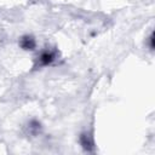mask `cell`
I'll return each instance as SVG.
<instances>
[{"instance_id":"6da1fadb","label":"cell","mask_w":155,"mask_h":155,"mask_svg":"<svg viewBox=\"0 0 155 155\" xmlns=\"http://www.w3.org/2000/svg\"><path fill=\"white\" fill-rule=\"evenodd\" d=\"M38 58H39L38 61H39V64H40V65H48V64H51V63L54 61L56 54H54V52L47 50V51L41 52Z\"/></svg>"},{"instance_id":"7a4b0ae2","label":"cell","mask_w":155,"mask_h":155,"mask_svg":"<svg viewBox=\"0 0 155 155\" xmlns=\"http://www.w3.org/2000/svg\"><path fill=\"white\" fill-rule=\"evenodd\" d=\"M35 45H36V44H35L34 38L30 36V35H24V36H22L21 40H19V46H21L23 50H34Z\"/></svg>"},{"instance_id":"3957f363","label":"cell","mask_w":155,"mask_h":155,"mask_svg":"<svg viewBox=\"0 0 155 155\" xmlns=\"http://www.w3.org/2000/svg\"><path fill=\"white\" fill-rule=\"evenodd\" d=\"M80 143H81V145H82L86 150H88V151H91V150L93 149V140H92V137H91L88 133H82V134H81V137H80Z\"/></svg>"}]
</instances>
